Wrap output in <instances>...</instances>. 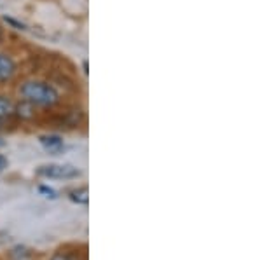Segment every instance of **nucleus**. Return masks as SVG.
I'll use <instances>...</instances> for the list:
<instances>
[{"label":"nucleus","mask_w":262,"mask_h":260,"mask_svg":"<svg viewBox=\"0 0 262 260\" xmlns=\"http://www.w3.org/2000/svg\"><path fill=\"white\" fill-rule=\"evenodd\" d=\"M21 98L30 105H39V107H51L58 103L60 94L51 84L40 81H28L19 87Z\"/></svg>","instance_id":"obj_1"},{"label":"nucleus","mask_w":262,"mask_h":260,"mask_svg":"<svg viewBox=\"0 0 262 260\" xmlns=\"http://www.w3.org/2000/svg\"><path fill=\"white\" fill-rule=\"evenodd\" d=\"M37 175L49 180H74L81 177V170L72 164H44L37 168Z\"/></svg>","instance_id":"obj_2"},{"label":"nucleus","mask_w":262,"mask_h":260,"mask_svg":"<svg viewBox=\"0 0 262 260\" xmlns=\"http://www.w3.org/2000/svg\"><path fill=\"white\" fill-rule=\"evenodd\" d=\"M16 74V65L11 56L0 53V84L9 82Z\"/></svg>","instance_id":"obj_3"},{"label":"nucleus","mask_w":262,"mask_h":260,"mask_svg":"<svg viewBox=\"0 0 262 260\" xmlns=\"http://www.w3.org/2000/svg\"><path fill=\"white\" fill-rule=\"evenodd\" d=\"M40 145L48 150L49 154H60L65 150V141L58 135H46L40 136Z\"/></svg>","instance_id":"obj_4"},{"label":"nucleus","mask_w":262,"mask_h":260,"mask_svg":"<svg viewBox=\"0 0 262 260\" xmlns=\"http://www.w3.org/2000/svg\"><path fill=\"white\" fill-rule=\"evenodd\" d=\"M69 199L75 204L88 206L90 204V191H88V187H77L69 192Z\"/></svg>","instance_id":"obj_5"},{"label":"nucleus","mask_w":262,"mask_h":260,"mask_svg":"<svg viewBox=\"0 0 262 260\" xmlns=\"http://www.w3.org/2000/svg\"><path fill=\"white\" fill-rule=\"evenodd\" d=\"M12 112H14L12 103L9 102V100H6V98L0 96V119H7V117H11Z\"/></svg>","instance_id":"obj_6"},{"label":"nucleus","mask_w":262,"mask_h":260,"mask_svg":"<svg viewBox=\"0 0 262 260\" xmlns=\"http://www.w3.org/2000/svg\"><path fill=\"white\" fill-rule=\"evenodd\" d=\"M37 191L40 192L44 198H48V199H58V192L54 191L53 187H49V185H39V188Z\"/></svg>","instance_id":"obj_7"},{"label":"nucleus","mask_w":262,"mask_h":260,"mask_svg":"<svg viewBox=\"0 0 262 260\" xmlns=\"http://www.w3.org/2000/svg\"><path fill=\"white\" fill-rule=\"evenodd\" d=\"M49 260H79V257L75 253H70V251H56Z\"/></svg>","instance_id":"obj_8"},{"label":"nucleus","mask_w":262,"mask_h":260,"mask_svg":"<svg viewBox=\"0 0 262 260\" xmlns=\"http://www.w3.org/2000/svg\"><path fill=\"white\" fill-rule=\"evenodd\" d=\"M7 166H9V159L4 156V154H0V173H2Z\"/></svg>","instance_id":"obj_9"},{"label":"nucleus","mask_w":262,"mask_h":260,"mask_svg":"<svg viewBox=\"0 0 262 260\" xmlns=\"http://www.w3.org/2000/svg\"><path fill=\"white\" fill-rule=\"evenodd\" d=\"M2 145H4V141H2V140H0V147H2Z\"/></svg>","instance_id":"obj_10"}]
</instances>
